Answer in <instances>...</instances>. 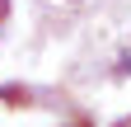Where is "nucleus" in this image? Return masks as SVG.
I'll return each instance as SVG.
<instances>
[{"label": "nucleus", "mask_w": 131, "mask_h": 127, "mask_svg": "<svg viewBox=\"0 0 131 127\" xmlns=\"http://www.w3.org/2000/svg\"><path fill=\"white\" fill-rule=\"evenodd\" d=\"M112 75H117V80H131V47L117 57V66H112Z\"/></svg>", "instance_id": "obj_1"}, {"label": "nucleus", "mask_w": 131, "mask_h": 127, "mask_svg": "<svg viewBox=\"0 0 131 127\" xmlns=\"http://www.w3.org/2000/svg\"><path fill=\"white\" fill-rule=\"evenodd\" d=\"M9 19V0H0V24H5Z\"/></svg>", "instance_id": "obj_2"}, {"label": "nucleus", "mask_w": 131, "mask_h": 127, "mask_svg": "<svg viewBox=\"0 0 131 127\" xmlns=\"http://www.w3.org/2000/svg\"><path fill=\"white\" fill-rule=\"evenodd\" d=\"M66 5H84V0H66Z\"/></svg>", "instance_id": "obj_3"}]
</instances>
